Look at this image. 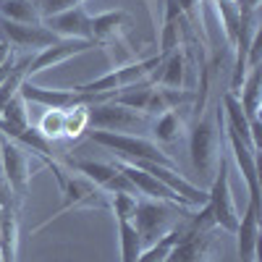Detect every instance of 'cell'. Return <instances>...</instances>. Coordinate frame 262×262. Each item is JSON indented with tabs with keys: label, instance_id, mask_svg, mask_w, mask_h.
I'll use <instances>...</instances> for the list:
<instances>
[{
	"label": "cell",
	"instance_id": "1",
	"mask_svg": "<svg viewBox=\"0 0 262 262\" xmlns=\"http://www.w3.org/2000/svg\"><path fill=\"white\" fill-rule=\"evenodd\" d=\"M191 207H176L170 202L163 200H137L134 215H131V223H134L139 238H142V249L155 244L158 238H163L168 231H173L179 226L181 215H189Z\"/></svg>",
	"mask_w": 262,
	"mask_h": 262
},
{
	"label": "cell",
	"instance_id": "2",
	"mask_svg": "<svg viewBox=\"0 0 262 262\" xmlns=\"http://www.w3.org/2000/svg\"><path fill=\"white\" fill-rule=\"evenodd\" d=\"M90 139L105 149L116 152V158L121 160H128V163H137V160H144V163H158V165H165V168H176V160H173L168 152L158 144V142H149L144 137H137V134H113V131H92Z\"/></svg>",
	"mask_w": 262,
	"mask_h": 262
},
{
	"label": "cell",
	"instance_id": "3",
	"mask_svg": "<svg viewBox=\"0 0 262 262\" xmlns=\"http://www.w3.org/2000/svg\"><path fill=\"white\" fill-rule=\"evenodd\" d=\"M189 155H191V165L196 168V173L212 181L217 163L223 158V131L217 134V128L210 118H196L189 128Z\"/></svg>",
	"mask_w": 262,
	"mask_h": 262
},
{
	"label": "cell",
	"instance_id": "4",
	"mask_svg": "<svg viewBox=\"0 0 262 262\" xmlns=\"http://www.w3.org/2000/svg\"><path fill=\"white\" fill-rule=\"evenodd\" d=\"M90 116V128L92 131H113V134H131V131H144L149 118L144 113L128 111V107L107 100L86 107Z\"/></svg>",
	"mask_w": 262,
	"mask_h": 262
},
{
	"label": "cell",
	"instance_id": "5",
	"mask_svg": "<svg viewBox=\"0 0 262 262\" xmlns=\"http://www.w3.org/2000/svg\"><path fill=\"white\" fill-rule=\"evenodd\" d=\"M207 207L212 212L215 226H221L228 233L236 231V226H238V210H236L233 191H231V176H228V160H226V155L221 158V163H217L212 186L207 191Z\"/></svg>",
	"mask_w": 262,
	"mask_h": 262
},
{
	"label": "cell",
	"instance_id": "6",
	"mask_svg": "<svg viewBox=\"0 0 262 262\" xmlns=\"http://www.w3.org/2000/svg\"><path fill=\"white\" fill-rule=\"evenodd\" d=\"M0 165L6 170V179L16 194V200L21 202L27 196L29 181H32V160H29V152L16 144L13 139L0 134Z\"/></svg>",
	"mask_w": 262,
	"mask_h": 262
},
{
	"label": "cell",
	"instance_id": "7",
	"mask_svg": "<svg viewBox=\"0 0 262 262\" xmlns=\"http://www.w3.org/2000/svg\"><path fill=\"white\" fill-rule=\"evenodd\" d=\"M92 48H95L92 39H58V42H53V45L42 48L37 55H32V60L27 66V79L37 76L45 69H53V66H60L69 58H76V55L92 50Z\"/></svg>",
	"mask_w": 262,
	"mask_h": 262
},
{
	"label": "cell",
	"instance_id": "8",
	"mask_svg": "<svg viewBox=\"0 0 262 262\" xmlns=\"http://www.w3.org/2000/svg\"><path fill=\"white\" fill-rule=\"evenodd\" d=\"M0 32H3V39L11 48H21V50H42L58 42V37L42 24H16V21H6L0 18Z\"/></svg>",
	"mask_w": 262,
	"mask_h": 262
},
{
	"label": "cell",
	"instance_id": "9",
	"mask_svg": "<svg viewBox=\"0 0 262 262\" xmlns=\"http://www.w3.org/2000/svg\"><path fill=\"white\" fill-rule=\"evenodd\" d=\"M236 236V254L238 262H259V205L249 202L247 212L238 215Z\"/></svg>",
	"mask_w": 262,
	"mask_h": 262
},
{
	"label": "cell",
	"instance_id": "10",
	"mask_svg": "<svg viewBox=\"0 0 262 262\" xmlns=\"http://www.w3.org/2000/svg\"><path fill=\"white\" fill-rule=\"evenodd\" d=\"M42 24H45L58 39H92L90 13L84 11V6L69 8V11L55 13V16H48V18H42Z\"/></svg>",
	"mask_w": 262,
	"mask_h": 262
},
{
	"label": "cell",
	"instance_id": "11",
	"mask_svg": "<svg viewBox=\"0 0 262 262\" xmlns=\"http://www.w3.org/2000/svg\"><path fill=\"white\" fill-rule=\"evenodd\" d=\"M226 142H228V149L233 152V160L242 170V179L249 189V202H257L259 205V168H257V152L244 144L238 139L231 128H226Z\"/></svg>",
	"mask_w": 262,
	"mask_h": 262
},
{
	"label": "cell",
	"instance_id": "12",
	"mask_svg": "<svg viewBox=\"0 0 262 262\" xmlns=\"http://www.w3.org/2000/svg\"><path fill=\"white\" fill-rule=\"evenodd\" d=\"M126 24H128V13L126 11H107V13H100V16H90V32H92V39L95 45H107V42H116L123 37L126 32Z\"/></svg>",
	"mask_w": 262,
	"mask_h": 262
},
{
	"label": "cell",
	"instance_id": "13",
	"mask_svg": "<svg viewBox=\"0 0 262 262\" xmlns=\"http://www.w3.org/2000/svg\"><path fill=\"white\" fill-rule=\"evenodd\" d=\"M160 71H155L149 76L152 84L158 86H168V90H184V81H186V58L181 50H173L170 55H163Z\"/></svg>",
	"mask_w": 262,
	"mask_h": 262
},
{
	"label": "cell",
	"instance_id": "14",
	"mask_svg": "<svg viewBox=\"0 0 262 262\" xmlns=\"http://www.w3.org/2000/svg\"><path fill=\"white\" fill-rule=\"evenodd\" d=\"M168 262H212V238L210 233H196L184 238L170 252Z\"/></svg>",
	"mask_w": 262,
	"mask_h": 262
},
{
	"label": "cell",
	"instance_id": "15",
	"mask_svg": "<svg viewBox=\"0 0 262 262\" xmlns=\"http://www.w3.org/2000/svg\"><path fill=\"white\" fill-rule=\"evenodd\" d=\"M18 249V207H3L0 217V257L3 262H16Z\"/></svg>",
	"mask_w": 262,
	"mask_h": 262
},
{
	"label": "cell",
	"instance_id": "16",
	"mask_svg": "<svg viewBox=\"0 0 262 262\" xmlns=\"http://www.w3.org/2000/svg\"><path fill=\"white\" fill-rule=\"evenodd\" d=\"M238 102H242L244 116L252 121H259V107H262V90H259V66L257 69H249L242 90H238Z\"/></svg>",
	"mask_w": 262,
	"mask_h": 262
},
{
	"label": "cell",
	"instance_id": "17",
	"mask_svg": "<svg viewBox=\"0 0 262 262\" xmlns=\"http://www.w3.org/2000/svg\"><path fill=\"white\" fill-rule=\"evenodd\" d=\"M184 128H186L184 116L179 111H168V113L155 118V123H152V137L160 144H173L184 137Z\"/></svg>",
	"mask_w": 262,
	"mask_h": 262
},
{
	"label": "cell",
	"instance_id": "18",
	"mask_svg": "<svg viewBox=\"0 0 262 262\" xmlns=\"http://www.w3.org/2000/svg\"><path fill=\"white\" fill-rule=\"evenodd\" d=\"M181 223V221H179ZM184 242V233H181V226H176L173 231H168L163 238H158L155 244H149L142 249V254L137 257V262H168L170 252L176 249V244Z\"/></svg>",
	"mask_w": 262,
	"mask_h": 262
},
{
	"label": "cell",
	"instance_id": "19",
	"mask_svg": "<svg viewBox=\"0 0 262 262\" xmlns=\"http://www.w3.org/2000/svg\"><path fill=\"white\" fill-rule=\"evenodd\" d=\"M0 18L16 24H39V11L34 0H0Z\"/></svg>",
	"mask_w": 262,
	"mask_h": 262
},
{
	"label": "cell",
	"instance_id": "20",
	"mask_svg": "<svg viewBox=\"0 0 262 262\" xmlns=\"http://www.w3.org/2000/svg\"><path fill=\"white\" fill-rule=\"evenodd\" d=\"M71 168L79 173V176L90 179L95 186H100L105 191V186L116 179V165L113 163H95V160H71Z\"/></svg>",
	"mask_w": 262,
	"mask_h": 262
},
{
	"label": "cell",
	"instance_id": "21",
	"mask_svg": "<svg viewBox=\"0 0 262 262\" xmlns=\"http://www.w3.org/2000/svg\"><path fill=\"white\" fill-rule=\"evenodd\" d=\"M152 81H139V84H131V86H123V90H118L113 95V102L128 107V111H137V113H144L147 107V100L152 95Z\"/></svg>",
	"mask_w": 262,
	"mask_h": 262
},
{
	"label": "cell",
	"instance_id": "22",
	"mask_svg": "<svg viewBox=\"0 0 262 262\" xmlns=\"http://www.w3.org/2000/svg\"><path fill=\"white\" fill-rule=\"evenodd\" d=\"M118 236H121V262H137L142 254V238L131 221H118Z\"/></svg>",
	"mask_w": 262,
	"mask_h": 262
},
{
	"label": "cell",
	"instance_id": "23",
	"mask_svg": "<svg viewBox=\"0 0 262 262\" xmlns=\"http://www.w3.org/2000/svg\"><path fill=\"white\" fill-rule=\"evenodd\" d=\"M90 105H76L66 111V121H63V139H79L84 131H90V116H86Z\"/></svg>",
	"mask_w": 262,
	"mask_h": 262
},
{
	"label": "cell",
	"instance_id": "24",
	"mask_svg": "<svg viewBox=\"0 0 262 262\" xmlns=\"http://www.w3.org/2000/svg\"><path fill=\"white\" fill-rule=\"evenodd\" d=\"M29 60L32 58H27V60H16V69L0 81V111L6 107V102L13 97V95H18V86H21V81L27 79V66H29Z\"/></svg>",
	"mask_w": 262,
	"mask_h": 262
},
{
	"label": "cell",
	"instance_id": "25",
	"mask_svg": "<svg viewBox=\"0 0 262 262\" xmlns=\"http://www.w3.org/2000/svg\"><path fill=\"white\" fill-rule=\"evenodd\" d=\"M63 121H66V111H48L39 118L37 131L48 142H58V139H63Z\"/></svg>",
	"mask_w": 262,
	"mask_h": 262
},
{
	"label": "cell",
	"instance_id": "26",
	"mask_svg": "<svg viewBox=\"0 0 262 262\" xmlns=\"http://www.w3.org/2000/svg\"><path fill=\"white\" fill-rule=\"evenodd\" d=\"M181 21H163V32H160V55H170L173 50H176L181 45Z\"/></svg>",
	"mask_w": 262,
	"mask_h": 262
},
{
	"label": "cell",
	"instance_id": "27",
	"mask_svg": "<svg viewBox=\"0 0 262 262\" xmlns=\"http://www.w3.org/2000/svg\"><path fill=\"white\" fill-rule=\"evenodd\" d=\"M137 200L139 196H131V194H111V210L116 215V221H131Z\"/></svg>",
	"mask_w": 262,
	"mask_h": 262
},
{
	"label": "cell",
	"instance_id": "28",
	"mask_svg": "<svg viewBox=\"0 0 262 262\" xmlns=\"http://www.w3.org/2000/svg\"><path fill=\"white\" fill-rule=\"evenodd\" d=\"M34 3H37L39 18H48V16H55V13H63V11H69V8L84 6L86 0H34Z\"/></svg>",
	"mask_w": 262,
	"mask_h": 262
},
{
	"label": "cell",
	"instance_id": "29",
	"mask_svg": "<svg viewBox=\"0 0 262 262\" xmlns=\"http://www.w3.org/2000/svg\"><path fill=\"white\" fill-rule=\"evenodd\" d=\"M0 207H18V200H16V194L6 179V170L3 165H0Z\"/></svg>",
	"mask_w": 262,
	"mask_h": 262
},
{
	"label": "cell",
	"instance_id": "30",
	"mask_svg": "<svg viewBox=\"0 0 262 262\" xmlns=\"http://www.w3.org/2000/svg\"><path fill=\"white\" fill-rule=\"evenodd\" d=\"M181 18H184V13H181L176 0H165V16H163V21H181Z\"/></svg>",
	"mask_w": 262,
	"mask_h": 262
},
{
	"label": "cell",
	"instance_id": "31",
	"mask_svg": "<svg viewBox=\"0 0 262 262\" xmlns=\"http://www.w3.org/2000/svg\"><path fill=\"white\" fill-rule=\"evenodd\" d=\"M179 3V8H181V13H184V18L189 16V18H194V13L200 11V3L202 0H176Z\"/></svg>",
	"mask_w": 262,
	"mask_h": 262
},
{
	"label": "cell",
	"instance_id": "32",
	"mask_svg": "<svg viewBox=\"0 0 262 262\" xmlns=\"http://www.w3.org/2000/svg\"><path fill=\"white\" fill-rule=\"evenodd\" d=\"M11 58H13V48L8 45L6 39H0V69H3V66H6Z\"/></svg>",
	"mask_w": 262,
	"mask_h": 262
},
{
	"label": "cell",
	"instance_id": "33",
	"mask_svg": "<svg viewBox=\"0 0 262 262\" xmlns=\"http://www.w3.org/2000/svg\"><path fill=\"white\" fill-rule=\"evenodd\" d=\"M259 0H242V11H257Z\"/></svg>",
	"mask_w": 262,
	"mask_h": 262
},
{
	"label": "cell",
	"instance_id": "34",
	"mask_svg": "<svg viewBox=\"0 0 262 262\" xmlns=\"http://www.w3.org/2000/svg\"><path fill=\"white\" fill-rule=\"evenodd\" d=\"M0 217H3V207H0Z\"/></svg>",
	"mask_w": 262,
	"mask_h": 262
},
{
	"label": "cell",
	"instance_id": "35",
	"mask_svg": "<svg viewBox=\"0 0 262 262\" xmlns=\"http://www.w3.org/2000/svg\"><path fill=\"white\" fill-rule=\"evenodd\" d=\"M0 262H3V257H0Z\"/></svg>",
	"mask_w": 262,
	"mask_h": 262
}]
</instances>
